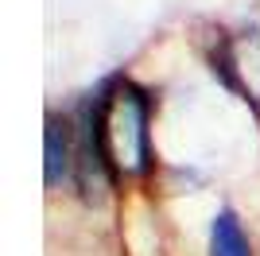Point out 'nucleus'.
<instances>
[{"mask_svg":"<svg viewBox=\"0 0 260 256\" xmlns=\"http://www.w3.org/2000/svg\"><path fill=\"white\" fill-rule=\"evenodd\" d=\"M105 159L124 171H148V101L136 89H120L98 117Z\"/></svg>","mask_w":260,"mask_h":256,"instance_id":"1","label":"nucleus"},{"mask_svg":"<svg viewBox=\"0 0 260 256\" xmlns=\"http://www.w3.org/2000/svg\"><path fill=\"white\" fill-rule=\"evenodd\" d=\"M210 256H252L249 237L241 229L237 213L221 210L214 217V229H210Z\"/></svg>","mask_w":260,"mask_h":256,"instance_id":"2","label":"nucleus"},{"mask_svg":"<svg viewBox=\"0 0 260 256\" xmlns=\"http://www.w3.org/2000/svg\"><path fill=\"white\" fill-rule=\"evenodd\" d=\"M70 144H66V132L58 120H47V186H58L62 179H70Z\"/></svg>","mask_w":260,"mask_h":256,"instance_id":"3","label":"nucleus"}]
</instances>
